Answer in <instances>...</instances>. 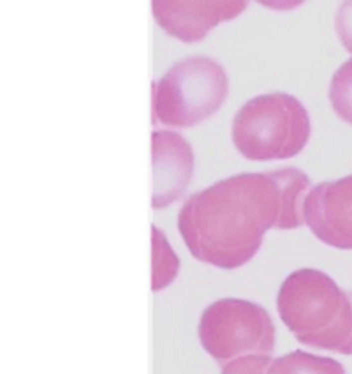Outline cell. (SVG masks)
<instances>
[{
    "label": "cell",
    "mask_w": 352,
    "mask_h": 374,
    "mask_svg": "<svg viewBox=\"0 0 352 374\" xmlns=\"http://www.w3.org/2000/svg\"><path fill=\"white\" fill-rule=\"evenodd\" d=\"M153 292L166 288L178 274V258L167 244L166 236L153 226Z\"/></svg>",
    "instance_id": "obj_10"
},
{
    "label": "cell",
    "mask_w": 352,
    "mask_h": 374,
    "mask_svg": "<svg viewBox=\"0 0 352 374\" xmlns=\"http://www.w3.org/2000/svg\"><path fill=\"white\" fill-rule=\"evenodd\" d=\"M277 310L300 344L352 355V296L326 272L291 274L278 290Z\"/></svg>",
    "instance_id": "obj_2"
},
{
    "label": "cell",
    "mask_w": 352,
    "mask_h": 374,
    "mask_svg": "<svg viewBox=\"0 0 352 374\" xmlns=\"http://www.w3.org/2000/svg\"><path fill=\"white\" fill-rule=\"evenodd\" d=\"M199 340L213 360L224 364L247 355H271L275 325L264 307L241 298H220L203 310Z\"/></svg>",
    "instance_id": "obj_5"
},
{
    "label": "cell",
    "mask_w": 352,
    "mask_h": 374,
    "mask_svg": "<svg viewBox=\"0 0 352 374\" xmlns=\"http://www.w3.org/2000/svg\"><path fill=\"white\" fill-rule=\"evenodd\" d=\"M271 362V355H247L220 366V370L222 374H266Z\"/></svg>",
    "instance_id": "obj_12"
},
{
    "label": "cell",
    "mask_w": 352,
    "mask_h": 374,
    "mask_svg": "<svg viewBox=\"0 0 352 374\" xmlns=\"http://www.w3.org/2000/svg\"><path fill=\"white\" fill-rule=\"evenodd\" d=\"M312 126L300 99L284 92L247 101L233 120V143L250 161L291 159L307 146Z\"/></svg>",
    "instance_id": "obj_3"
},
{
    "label": "cell",
    "mask_w": 352,
    "mask_h": 374,
    "mask_svg": "<svg viewBox=\"0 0 352 374\" xmlns=\"http://www.w3.org/2000/svg\"><path fill=\"white\" fill-rule=\"evenodd\" d=\"M249 0H152L157 25L182 42L203 41L220 23L238 18Z\"/></svg>",
    "instance_id": "obj_7"
},
{
    "label": "cell",
    "mask_w": 352,
    "mask_h": 374,
    "mask_svg": "<svg viewBox=\"0 0 352 374\" xmlns=\"http://www.w3.org/2000/svg\"><path fill=\"white\" fill-rule=\"evenodd\" d=\"M229 92L222 66L189 56L173 66L153 88V116L169 128H192L219 112Z\"/></svg>",
    "instance_id": "obj_4"
},
{
    "label": "cell",
    "mask_w": 352,
    "mask_h": 374,
    "mask_svg": "<svg viewBox=\"0 0 352 374\" xmlns=\"http://www.w3.org/2000/svg\"><path fill=\"white\" fill-rule=\"evenodd\" d=\"M256 2L271 11H293L303 6L307 0H256Z\"/></svg>",
    "instance_id": "obj_14"
},
{
    "label": "cell",
    "mask_w": 352,
    "mask_h": 374,
    "mask_svg": "<svg viewBox=\"0 0 352 374\" xmlns=\"http://www.w3.org/2000/svg\"><path fill=\"white\" fill-rule=\"evenodd\" d=\"M310 178L296 168L240 173L185 200L178 232L190 254L217 268H240L259 252L270 230L303 224Z\"/></svg>",
    "instance_id": "obj_1"
},
{
    "label": "cell",
    "mask_w": 352,
    "mask_h": 374,
    "mask_svg": "<svg viewBox=\"0 0 352 374\" xmlns=\"http://www.w3.org/2000/svg\"><path fill=\"white\" fill-rule=\"evenodd\" d=\"M330 101L335 113L352 126V58L344 62L331 78Z\"/></svg>",
    "instance_id": "obj_11"
},
{
    "label": "cell",
    "mask_w": 352,
    "mask_h": 374,
    "mask_svg": "<svg viewBox=\"0 0 352 374\" xmlns=\"http://www.w3.org/2000/svg\"><path fill=\"white\" fill-rule=\"evenodd\" d=\"M335 28L342 46L352 53V0H344L335 16Z\"/></svg>",
    "instance_id": "obj_13"
},
{
    "label": "cell",
    "mask_w": 352,
    "mask_h": 374,
    "mask_svg": "<svg viewBox=\"0 0 352 374\" xmlns=\"http://www.w3.org/2000/svg\"><path fill=\"white\" fill-rule=\"evenodd\" d=\"M153 208H166L185 192L194 172L192 146L173 131L152 134Z\"/></svg>",
    "instance_id": "obj_8"
},
{
    "label": "cell",
    "mask_w": 352,
    "mask_h": 374,
    "mask_svg": "<svg viewBox=\"0 0 352 374\" xmlns=\"http://www.w3.org/2000/svg\"><path fill=\"white\" fill-rule=\"evenodd\" d=\"M303 222L326 246L352 251V175L310 189L303 202Z\"/></svg>",
    "instance_id": "obj_6"
},
{
    "label": "cell",
    "mask_w": 352,
    "mask_h": 374,
    "mask_svg": "<svg viewBox=\"0 0 352 374\" xmlns=\"http://www.w3.org/2000/svg\"><path fill=\"white\" fill-rule=\"evenodd\" d=\"M266 374H347L345 367L331 356L314 355L308 352L286 353L270 364Z\"/></svg>",
    "instance_id": "obj_9"
}]
</instances>
